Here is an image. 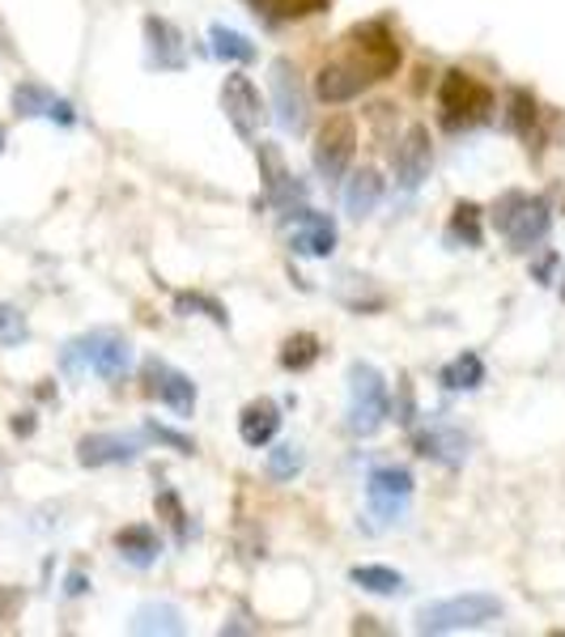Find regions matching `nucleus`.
<instances>
[{"label": "nucleus", "instance_id": "nucleus-34", "mask_svg": "<svg viewBox=\"0 0 565 637\" xmlns=\"http://www.w3.org/2000/svg\"><path fill=\"white\" fill-rule=\"evenodd\" d=\"M81 590H86V578H81V574H72V578H69V595H81Z\"/></svg>", "mask_w": 565, "mask_h": 637}, {"label": "nucleus", "instance_id": "nucleus-19", "mask_svg": "<svg viewBox=\"0 0 565 637\" xmlns=\"http://www.w3.org/2000/svg\"><path fill=\"white\" fill-rule=\"evenodd\" d=\"M145 39H149V56H153V64L158 69H184V34L175 30L170 22L162 18H149L145 22Z\"/></svg>", "mask_w": 565, "mask_h": 637}, {"label": "nucleus", "instance_id": "nucleus-26", "mask_svg": "<svg viewBox=\"0 0 565 637\" xmlns=\"http://www.w3.org/2000/svg\"><path fill=\"white\" fill-rule=\"evenodd\" d=\"M349 578H354L361 590H370V595H400L404 590V578L387 566H357Z\"/></svg>", "mask_w": 565, "mask_h": 637}, {"label": "nucleus", "instance_id": "nucleus-11", "mask_svg": "<svg viewBox=\"0 0 565 637\" xmlns=\"http://www.w3.org/2000/svg\"><path fill=\"white\" fill-rule=\"evenodd\" d=\"M429 166H434V145H429V128L413 123L396 145V179L404 191H417L429 179Z\"/></svg>", "mask_w": 565, "mask_h": 637}, {"label": "nucleus", "instance_id": "nucleus-17", "mask_svg": "<svg viewBox=\"0 0 565 637\" xmlns=\"http://www.w3.org/2000/svg\"><path fill=\"white\" fill-rule=\"evenodd\" d=\"M417 450H422L425 459H434V464L459 468L468 459V438L459 429H450V425H434V429L417 434Z\"/></svg>", "mask_w": 565, "mask_h": 637}, {"label": "nucleus", "instance_id": "nucleus-7", "mask_svg": "<svg viewBox=\"0 0 565 637\" xmlns=\"http://www.w3.org/2000/svg\"><path fill=\"white\" fill-rule=\"evenodd\" d=\"M354 149H357V123L349 116H331L319 137H315V170L324 183H336L345 179V170L354 162Z\"/></svg>", "mask_w": 565, "mask_h": 637}, {"label": "nucleus", "instance_id": "nucleus-18", "mask_svg": "<svg viewBox=\"0 0 565 637\" xmlns=\"http://www.w3.org/2000/svg\"><path fill=\"white\" fill-rule=\"evenodd\" d=\"M259 170H264V188L281 209L294 205V200H303V183H294V175L285 170V158L277 153V145L259 141Z\"/></svg>", "mask_w": 565, "mask_h": 637}, {"label": "nucleus", "instance_id": "nucleus-21", "mask_svg": "<svg viewBox=\"0 0 565 637\" xmlns=\"http://www.w3.org/2000/svg\"><path fill=\"white\" fill-rule=\"evenodd\" d=\"M116 548H119V557L128 561V566H153L158 561V553H162V540H158V531L153 527H145V522H137V527H123L116 536Z\"/></svg>", "mask_w": 565, "mask_h": 637}, {"label": "nucleus", "instance_id": "nucleus-16", "mask_svg": "<svg viewBox=\"0 0 565 637\" xmlns=\"http://www.w3.org/2000/svg\"><path fill=\"white\" fill-rule=\"evenodd\" d=\"M13 107H18V116H43V119H56V123H77V116H72V107L65 102V98H56L51 90H43V86H34V81H26V86H18L13 90Z\"/></svg>", "mask_w": 565, "mask_h": 637}, {"label": "nucleus", "instance_id": "nucleus-15", "mask_svg": "<svg viewBox=\"0 0 565 637\" xmlns=\"http://www.w3.org/2000/svg\"><path fill=\"white\" fill-rule=\"evenodd\" d=\"M366 90V72L357 69L354 60H336V64H324L319 69V81H315V94L324 102H349Z\"/></svg>", "mask_w": 565, "mask_h": 637}, {"label": "nucleus", "instance_id": "nucleus-1", "mask_svg": "<svg viewBox=\"0 0 565 637\" xmlns=\"http://www.w3.org/2000/svg\"><path fill=\"white\" fill-rule=\"evenodd\" d=\"M60 366H65V375L72 378H86V375H98L107 378V382H116L123 378V370L132 366V345H128V336H119V331H86V336H77L65 345V354H60Z\"/></svg>", "mask_w": 565, "mask_h": 637}, {"label": "nucleus", "instance_id": "nucleus-33", "mask_svg": "<svg viewBox=\"0 0 565 637\" xmlns=\"http://www.w3.org/2000/svg\"><path fill=\"white\" fill-rule=\"evenodd\" d=\"M149 438H158V442H166V447H175V450H184V455H191V442L184 438V434H175V429H162V425H149L145 429Z\"/></svg>", "mask_w": 565, "mask_h": 637}, {"label": "nucleus", "instance_id": "nucleus-36", "mask_svg": "<svg viewBox=\"0 0 565 637\" xmlns=\"http://www.w3.org/2000/svg\"><path fill=\"white\" fill-rule=\"evenodd\" d=\"M562 298H565V285H562Z\"/></svg>", "mask_w": 565, "mask_h": 637}, {"label": "nucleus", "instance_id": "nucleus-2", "mask_svg": "<svg viewBox=\"0 0 565 637\" xmlns=\"http://www.w3.org/2000/svg\"><path fill=\"white\" fill-rule=\"evenodd\" d=\"M502 599L485 595V590H472V595H455V599H438V604H425L417 613V634H464V629H485L502 620Z\"/></svg>", "mask_w": 565, "mask_h": 637}, {"label": "nucleus", "instance_id": "nucleus-4", "mask_svg": "<svg viewBox=\"0 0 565 637\" xmlns=\"http://www.w3.org/2000/svg\"><path fill=\"white\" fill-rule=\"evenodd\" d=\"M548 226H553V212H548V205H544L541 196H523V191L502 196V205H497V230H502V238L515 251H532L536 242H544Z\"/></svg>", "mask_w": 565, "mask_h": 637}, {"label": "nucleus", "instance_id": "nucleus-6", "mask_svg": "<svg viewBox=\"0 0 565 637\" xmlns=\"http://www.w3.org/2000/svg\"><path fill=\"white\" fill-rule=\"evenodd\" d=\"M366 506H370L378 527L400 522L404 515H408V506H413V472H408V468H396V464L375 468L370 480H366Z\"/></svg>", "mask_w": 565, "mask_h": 637}, {"label": "nucleus", "instance_id": "nucleus-30", "mask_svg": "<svg viewBox=\"0 0 565 637\" xmlns=\"http://www.w3.org/2000/svg\"><path fill=\"white\" fill-rule=\"evenodd\" d=\"M30 328H26V315L18 307H0V345L4 349H13V345H22Z\"/></svg>", "mask_w": 565, "mask_h": 637}, {"label": "nucleus", "instance_id": "nucleus-32", "mask_svg": "<svg viewBox=\"0 0 565 637\" xmlns=\"http://www.w3.org/2000/svg\"><path fill=\"white\" fill-rule=\"evenodd\" d=\"M175 310L179 315H188V310H205L212 324H226V310L217 307L212 298H200V293H179V302H175Z\"/></svg>", "mask_w": 565, "mask_h": 637}, {"label": "nucleus", "instance_id": "nucleus-28", "mask_svg": "<svg viewBox=\"0 0 565 637\" xmlns=\"http://www.w3.org/2000/svg\"><path fill=\"white\" fill-rule=\"evenodd\" d=\"M303 472V447H294V442H285L268 455V476L272 480H289V476Z\"/></svg>", "mask_w": 565, "mask_h": 637}, {"label": "nucleus", "instance_id": "nucleus-35", "mask_svg": "<svg viewBox=\"0 0 565 637\" xmlns=\"http://www.w3.org/2000/svg\"><path fill=\"white\" fill-rule=\"evenodd\" d=\"M0 149H4V128H0Z\"/></svg>", "mask_w": 565, "mask_h": 637}, {"label": "nucleus", "instance_id": "nucleus-22", "mask_svg": "<svg viewBox=\"0 0 565 637\" xmlns=\"http://www.w3.org/2000/svg\"><path fill=\"white\" fill-rule=\"evenodd\" d=\"M188 629L184 625V616H179V608H170V604H145L141 613L132 616V634H162V637H179Z\"/></svg>", "mask_w": 565, "mask_h": 637}, {"label": "nucleus", "instance_id": "nucleus-5", "mask_svg": "<svg viewBox=\"0 0 565 637\" xmlns=\"http://www.w3.org/2000/svg\"><path fill=\"white\" fill-rule=\"evenodd\" d=\"M349 60L366 72V81H383L400 69V43L383 22H366L349 34Z\"/></svg>", "mask_w": 565, "mask_h": 637}, {"label": "nucleus", "instance_id": "nucleus-20", "mask_svg": "<svg viewBox=\"0 0 565 637\" xmlns=\"http://www.w3.org/2000/svg\"><path fill=\"white\" fill-rule=\"evenodd\" d=\"M277 429H281V412H277V404H268V400L247 404L242 417H238V434H242L247 447H268Z\"/></svg>", "mask_w": 565, "mask_h": 637}, {"label": "nucleus", "instance_id": "nucleus-27", "mask_svg": "<svg viewBox=\"0 0 565 637\" xmlns=\"http://www.w3.org/2000/svg\"><path fill=\"white\" fill-rule=\"evenodd\" d=\"M450 242H464V247H480V212L476 205H459L450 217Z\"/></svg>", "mask_w": 565, "mask_h": 637}, {"label": "nucleus", "instance_id": "nucleus-8", "mask_svg": "<svg viewBox=\"0 0 565 637\" xmlns=\"http://www.w3.org/2000/svg\"><path fill=\"white\" fill-rule=\"evenodd\" d=\"M438 102H443V116H447L450 128H459V119L464 123H476V119L489 111V90L476 81V77H468V72H447L443 77V90H438Z\"/></svg>", "mask_w": 565, "mask_h": 637}, {"label": "nucleus", "instance_id": "nucleus-3", "mask_svg": "<svg viewBox=\"0 0 565 637\" xmlns=\"http://www.w3.org/2000/svg\"><path fill=\"white\" fill-rule=\"evenodd\" d=\"M391 417V396H387V378L378 375L370 361H354L349 366V408H345V425L357 438H370Z\"/></svg>", "mask_w": 565, "mask_h": 637}, {"label": "nucleus", "instance_id": "nucleus-29", "mask_svg": "<svg viewBox=\"0 0 565 637\" xmlns=\"http://www.w3.org/2000/svg\"><path fill=\"white\" fill-rule=\"evenodd\" d=\"M315 357H319V345H315V336H294V340H285L281 366H285V370H307Z\"/></svg>", "mask_w": 565, "mask_h": 637}, {"label": "nucleus", "instance_id": "nucleus-24", "mask_svg": "<svg viewBox=\"0 0 565 637\" xmlns=\"http://www.w3.org/2000/svg\"><path fill=\"white\" fill-rule=\"evenodd\" d=\"M438 382H443L447 391H472V387H480V382H485V361H480L476 354H459L455 361L443 366Z\"/></svg>", "mask_w": 565, "mask_h": 637}, {"label": "nucleus", "instance_id": "nucleus-13", "mask_svg": "<svg viewBox=\"0 0 565 637\" xmlns=\"http://www.w3.org/2000/svg\"><path fill=\"white\" fill-rule=\"evenodd\" d=\"M145 378H149V391H153L175 417H191V408H196V382H191L188 375L170 370L166 361L153 357V361H145Z\"/></svg>", "mask_w": 565, "mask_h": 637}, {"label": "nucleus", "instance_id": "nucleus-12", "mask_svg": "<svg viewBox=\"0 0 565 637\" xmlns=\"http://www.w3.org/2000/svg\"><path fill=\"white\" fill-rule=\"evenodd\" d=\"M289 247L298 256H310V260H328L336 251V221L324 212L298 209V217L289 221Z\"/></svg>", "mask_w": 565, "mask_h": 637}, {"label": "nucleus", "instance_id": "nucleus-23", "mask_svg": "<svg viewBox=\"0 0 565 637\" xmlns=\"http://www.w3.org/2000/svg\"><path fill=\"white\" fill-rule=\"evenodd\" d=\"M378 200H383V175L378 170H357L354 183L345 188V209L354 217H370L378 209Z\"/></svg>", "mask_w": 565, "mask_h": 637}, {"label": "nucleus", "instance_id": "nucleus-25", "mask_svg": "<svg viewBox=\"0 0 565 637\" xmlns=\"http://www.w3.org/2000/svg\"><path fill=\"white\" fill-rule=\"evenodd\" d=\"M209 43H212V56H221V60H238V64L256 60L251 39H247V34H238V30H230V26H221V22L209 30Z\"/></svg>", "mask_w": 565, "mask_h": 637}, {"label": "nucleus", "instance_id": "nucleus-10", "mask_svg": "<svg viewBox=\"0 0 565 637\" xmlns=\"http://www.w3.org/2000/svg\"><path fill=\"white\" fill-rule=\"evenodd\" d=\"M221 111L230 119V128H235L242 141H251L259 132V90L251 86V77H242V72H230L226 77V86H221Z\"/></svg>", "mask_w": 565, "mask_h": 637}, {"label": "nucleus", "instance_id": "nucleus-14", "mask_svg": "<svg viewBox=\"0 0 565 637\" xmlns=\"http://www.w3.org/2000/svg\"><path fill=\"white\" fill-rule=\"evenodd\" d=\"M141 450H145L141 434H90V438H81L77 459L86 468H107V464H132Z\"/></svg>", "mask_w": 565, "mask_h": 637}, {"label": "nucleus", "instance_id": "nucleus-9", "mask_svg": "<svg viewBox=\"0 0 565 637\" xmlns=\"http://www.w3.org/2000/svg\"><path fill=\"white\" fill-rule=\"evenodd\" d=\"M268 81H272V107H277V123L285 132H303L307 128V90L298 81V69L289 60H272L268 69Z\"/></svg>", "mask_w": 565, "mask_h": 637}, {"label": "nucleus", "instance_id": "nucleus-31", "mask_svg": "<svg viewBox=\"0 0 565 637\" xmlns=\"http://www.w3.org/2000/svg\"><path fill=\"white\" fill-rule=\"evenodd\" d=\"M532 116H536V102H532V94H527V90H515V94H511V116H506V123H511L515 132H523V128L532 123Z\"/></svg>", "mask_w": 565, "mask_h": 637}]
</instances>
